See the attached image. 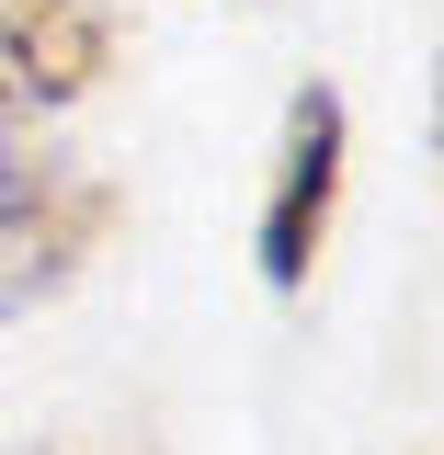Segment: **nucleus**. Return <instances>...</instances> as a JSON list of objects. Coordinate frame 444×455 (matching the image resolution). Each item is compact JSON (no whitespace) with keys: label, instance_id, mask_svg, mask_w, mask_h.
I'll list each match as a JSON object with an SVG mask.
<instances>
[{"label":"nucleus","instance_id":"obj_4","mask_svg":"<svg viewBox=\"0 0 444 455\" xmlns=\"http://www.w3.org/2000/svg\"><path fill=\"white\" fill-rule=\"evenodd\" d=\"M433 137H444V68H433Z\"/></svg>","mask_w":444,"mask_h":455},{"label":"nucleus","instance_id":"obj_2","mask_svg":"<svg viewBox=\"0 0 444 455\" xmlns=\"http://www.w3.org/2000/svg\"><path fill=\"white\" fill-rule=\"evenodd\" d=\"M342 148H353V114H342L331 80H308L285 103V148H274V194H262V284L296 296L319 274V239H331V205H342Z\"/></svg>","mask_w":444,"mask_h":455},{"label":"nucleus","instance_id":"obj_3","mask_svg":"<svg viewBox=\"0 0 444 455\" xmlns=\"http://www.w3.org/2000/svg\"><path fill=\"white\" fill-rule=\"evenodd\" d=\"M114 68V0H0V125L69 114Z\"/></svg>","mask_w":444,"mask_h":455},{"label":"nucleus","instance_id":"obj_1","mask_svg":"<svg viewBox=\"0 0 444 455\" xmlns=\"http://www.w3.org/2000/svg\"><path fill=\"white\" fill-rule=\"evenodd\" d=\"M103 239H114V182L69 148H35L23 125H0V319L57 307Z\"/></svg>","mask_w":444,"mask_h":455}]
</instances>
